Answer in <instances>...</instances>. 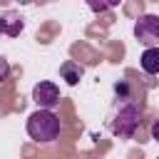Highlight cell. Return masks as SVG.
Here are the masks:
<instances>
[{
  "label": "cell",
  "mask_w": 159,
  "mask_h": 159,
  "mask_svg": "<svg viewBox=\"0 0 159 159\" xmlns=\"http://www.w3.org/2000/svg\"><path fill=\"white\" fill-rule=\"evenodd\" d=\"M139 124H142V107L132 97H117L114 104H112L109 119H107L109 132L114 137L129 139V137H134V132L139 129Z\"/></svg>",
  "instance_id": "cell-1"
},
{
  "label": "cell",
  "mask_w": 159,
  "mask_h": 159,
  "mask_svg": "<svg viewBox=\"0 0 159 159\" xmlns=\"http://www.w3.org/2000/svg\"><path fill=\"white\" fill-rule=\"evenodd\" d=\"M60 117L52 109H37L27 117V134L30 139H35L37 144H50L60 137Z\"/></svg>",
  "instance_id": "cell-2"
},
{
  "label": "cell",
  "mask_w": 159,
  "mask_h": 159,
  "mask_svg": "<svg viewBox=\"0 0 159 159\" xmlns=\"http://www.w3.org/2000/svg\"><path fill=\"white\" fill-rule=\"evenodd\" d=\"M134 37L144 47H157L159 45V15H142L134 22Z\"/></svg>",
  "instance_id": "cell-3"
},
{
  "label": "cell",
  "mask_w": 159,
  "mask_h": 159,
  "mask_svg": "<svg viewBox=\"0 0 159 159\" xmlns=\"http://www.w3.org/2000/svg\"><path fill=\"white\" fill-rule=\"evenodd\" d=\"M32 102L40 109H55L60 104V89L55 82H37L32 87Z\"/></svg>",
  "instance_id": "cell-4"
},
{
  "label": "cell",
  "mask_w": 159,
  "mask_h": 159,
  "mask_svg": "<svg viewBox=\"0 0 159 159\" xmlns=\"http://www.w3.org/2000/svg\"><path fill=\"white\" fill-rule=\"evenodd\" d=\"M25 27V20L20 12L15 10H7V12H0V35H7V37H17Z\"/></svg>",
  "instance_id": "cell-5"
},
{
  "label": "cell",
  "mask_w": 159,
  "mask_h": 159,
  "mask_svg": "<svg viewBox=\"0 0 159 159\" xmlns=\"http://www.w3.org/2000/svg\"><path fill=\"white\" fill-rule=\"evenodd\" d=\"M82 75H84V67H82L80 62H75V60H65V62L60 65V77H62L70 87H75V84L82 80Z\"/></svg>",
  "instance_id": "cell-6"
},
{
  "label": "cell",
  "mask_w": 159,
  "mask_h": 159,
  "mask_svg": "<svg viewBox=\"0 0 159 159\" xmlns=\"http://www.w3.org/2000/svg\"><path fill=\"white\" fill-rule=\"evenodd\" d=\"M139 67L147 75H159V45L157 47H147L139 57Z\"/></svg>",
  "instance_id": "cell-7"
},
{
  "label": "cell",
  "mask_w": 159,
  "mask_h": 159,
  "mask_svg": "<svg viewBox=\"0 0 159 159\" xmlns=\"http://www.w3.org/2000/svg\"><path fill=\"white\" fill-rule=\"evenodd\" d=\"M84 2H87V7H89L92 12H107V10L117 7L122 0H84Z\"/></svg>",
  "instance_id": "cell-8"
},
{
  "label": "cell",
  "mask_w": 159,
  "mask_h": 159,
  "mask_svg": "<svg viewBox=\"0 0 159 159\" xmlns=\"http://www.w3.org/2000/svg\"><path fill=\"white\" fill-rule=\"evenodd\" d=\"M7 75H10V62L0 55V82H5V80H7Z\"/></svg>",
  "instance_id": "cell-9"
},
{
  "label": "cell",
  "mask_w": 159,
  "mask_h": 159,
  "mask_svg": "<svg viewBox=\"0 0 159 159\" xmlns=\"http://www.w3.org/2000/svg\"><path fill=\"white\" fill-rule=\"evenodd\" d=\"M152 139L159 142V119H154V124H152Z\"/></svg>",
  "instance_id": "cell-10"
},
{
  "label": "cell",
  "mask_w": 159,
  "mask_h": 159,
  "mask_svg": "<svg viewBox=\"0 0 159 159\" xmlns=\"http://www.w3.org/2000/svg\"><path fill=\"white\" fill-rule=\"evenodd\" d=\"M157 159H159V157H157Z\"/></svg>",
  "instance_id": "cell-11"
}]
</instances>
